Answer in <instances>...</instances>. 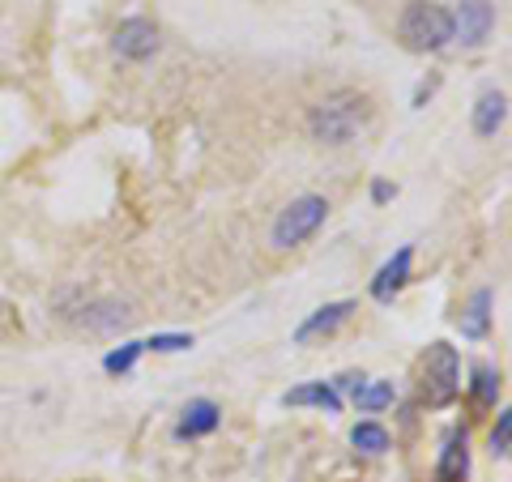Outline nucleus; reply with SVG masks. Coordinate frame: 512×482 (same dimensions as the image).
Masks as SVG:
<instances>
[{"mask_svg": "<svg viewBox=\"0 0 512 482\" xmlns=\"http://www.w3.org/2000/svg\"><path fill=\"white\" fill-rule=\"evenodd\" d=\"M325 218H329V201H325V197H316V192H308V197H295V201L274 218L269 244H274L278 252L299 248L303 239H312L320 227H325Z\"/></svg>", "mask_w": 512, "mask_h": 482, "instance_id": "20e7f679", "label": "nucleus"}, {"mask_svg": "<svg viewBox=\"0 0 512 482\" xmlns=\"http://www.w3.org/2000/svg\"><path fill=\"white\" fill-rule=\"evenodd\" d=\"M111 47L120 60H150L158 52V26L150 18H124L111 35Z\"/></svg>", "mask_w": 512, "mask_h": 482, "instance_id": "39448f33", "label": "nucleus"}, {"mask_svg": "<svg viewBox=\"0 0 512 482\" xmlns=\"http://www.w3.org/2000/svg\"><path fill=\"white\" fill-rule=\"evenodd\" d=\"M491 329V291L483 286V291H474L466 312H461V337H470V342H478V337H487Z\"/></svg>", "mask_w": 512, "mask_h": 482, "instance_id": "ddd939ff", "label": "nucleus"}, {"mask_svg": "<svg viewBox=\"0 0 512 482\" xmlns=\"http://www.w3.org/2000/svg\"><path fill=\"white\" fill-rule=\"evenodd\" d=\"M350 397H355V406L363 410V414H376V410H384V406H393V384L389 380H359L355 389H350Z\"/></svg>", "mask_w": 512, "mask_h": 482, "instance_id": "4468645a", "label": "nucleus"}, {"mask_svg": "<svg viewBox=\"0 0 512 482\" xmlns=\"http://www.w3.org/2000/svg\"><path fill=\"white\" fill-rule=\"evenodd\" d=\"M141 355H146V346H141V342H124V346H116V350H107V355H103V372L107 376H128Z\"/></svg>", "mask_w": 512, "mask_h": 482, "instance_id": "f3484780", "label": "nucleus"}, {"mask_svg": "<svg viewBox=\"0 0 512 482\" xmlns=\"http://www.w3.org/2000/svg\"><path fill=\"white\" fill-rule=\"evenodd\" d=\"M466 478H470V444H466V431H453L440 448L436 482H466Z\"/></svg>", "mask_w": 512, "mask_h": 482, "instance_id": "1a4fd4ad", "label": "nucleus"}, {"mask_svg": "<svg viewBox=\"0 0 512 482\" xmlns=\"http://www.w3.org/2000/svg\"><path fill=\"white\" fill-rule=\"evenodd\" d=\"M474 397L483 406H495V397H500V367H491V363L474 367Z\"/></svg>", "mask_w": 512, "mask_h": 482, "instance_id": "a211bd4d", "label": "nucleus"}, {"mask_svg": "<svg viewBox=\"0 0 512 482\" xmlns=\"http://www.w3.org/2000/svg\"><path fill=\"white\" fill-rule=\"evenodd\" d=\"M350 312H355V303H350V299H342V303H325V308H316V312L295 329V342H312V337H320V333H333L338 325H346Z\"/></svg>", "mask_w": 512, "mask_h": 482, "instance_id": "f8f14e48", "label": "nucleus"}, {"mask_svg": "<svg viewBox=\"0 0 512 482\" xmlns=\"http://www.w3.org/2000/svg\"><path fill=\"white\" fill-rule=\"evenodd\" d=\"M141 346L154 350V355H175V350H192V333H154Z\"/></svg>", "mask_w": 512, "mask_h": 482, "instance_id": "6ab92c4d", "label": "nucleus"}, {"mask_svg": "<svg viewBox=\"0 0 512 482\" xmlns=\"http://www.w3.org/2000/svg\"><path fill=\"white\" fill-rule=\"evenodd\" d=\"M397 35L410 52H440L453 43V13L444 5H431V0H410L402 22H397Z\"/></svg>", "mask_w": 512, "mask_h": 482, "instance_id": "7ed1b4c3", "label": "nucleus"}, {"mask_svg": "<svg viewBox=\"0 0 512 482\" xmlns=\"http://www.w3.org/2000/svg\"><path fill=\"white\" fill-rule=\"evenodd\" d=\"M393 197H397V188H393L389 180H376V184H372V201H376V205H384V201H393Z\"/></svg>", "mask_w": 512, "mask_h": 482, "instance_id": "412c9836", "label": "nucleus"}, {"mask_svg": "<svg viewBox=\"0 0 512 482\" xmlns=\"http://www.w3.org/2000/svg\"><path fill=\"white\" fill-rule=\"evenodd\" d=\"M491 30H495L491 0H461V9L453 13V39H461L466 47H478V43H487Z\"/></svg>", "mask_w": 512, "mask_h": 482, "instance_id": "423d86ee", "label": "nucleus"}, {"mask_svg": "<svg viewBox=\"0 0 512 482\" xmlns=\"http://www.w3.org/2000/svg\"><path fill=\"white\" fill-rule=\"evenodd\" d=\"M82 325L94 329V333H107V329H120L133 320V312L124 308V303H90V308H82Z\"/></svg>", "mask_w": 512, "mask_h": 482, "instance_id": "2eb2a0df", "label": "nucleus"}, {"mask_svg": "<svg viewBox=\"0 0 512 482\" xmlns=\"http://www.w3.org/2000/svg\"><path fill=\"white\" fill-rule=\"evenodd\" d=\"M218 423H222V410L214 406L210 397H197V401H188V406L180 410L175 436H180V440H197V436H210V431H218Z\"/></svg>", "mask_w": 512, "mask_h": 482, "instance_id": "6e6552de", "label": "nucleus"}, {"mask_svg": "<svg viewBox=\"0 0 512 482\" xmlns=\"http://www.w3.org/2000/svg\"><path fill=\"white\" fill-rule=\"evenodd\" d=\"M508 120V94L504 90H483L478 94V103H474V133L478 137H495L504 128Z\"/></svg>", "mask_w": 512, "mask_h": 482, "instance_id": "9d476101", "label": "nucleus"}, {"mask_svg": "<svg viewBox=\"0 0 512 482\" xmlns=\"http://www.w3.org/2000/svg\"><path fill=\"white\" fill-rule=\"evenodd\" d=\"M436 86H440V77H427V82H423L419 90H414V107H423V103L431 99V94H436Z\"/></svg>", "mask_w": 512, "mask_h": 482, "instance_id": "4be33fe9", "label": "nucleus"}, {"mask_svg": "<svg viewBox=\"0 0 512 482\" xmlns=\"http://www.w3.org/2000/svg\"><path fill=\"white\" fill-rule=\"evenodd\" d=\"M410 265H414V248H410V244L397 248L389 261L380 265L376 278H372V299H376V303H393V295L410 282Z\"/></svg>", "mask_w": 512, "mask_h": 482, "instance_id": "0eeeda50", "label": "nucleus"}, {"mask_svg": "<svg viewBox=\"0 0 512 482\" xmlns=\"http://www.w3.org/2000/svg\"><path fill=\"white\" fill-rule=\"evenodd\" d=\"M508 440H512V414L504 410L500 419H495V431H491V457L495 461H508V448H512Z\"/></svg>", "mask_w": 512, "mask_h": 482, "instance_id": "aec40b11", "label": "nucleus"}, {"mask_svg": "<svg viewBox=\"0 0 512 482\" xmlns=\"http://www.w3.org/2000/svg\"><path fill=\"white\" fill-rule=\"evenodd\" d=\"M282 406H320L325 414H338L342 410V393L333 389L329 380H312V384H299V389H286Z\"/></svg>", "mask_w": 512, "mask_h": 482, "instance_id": "9b49d317", "label": "nucleus"}, {"mask_svg": "<svg viewBox=\"0 0 512 482\" xmlns=\"http://www.w3.org/2000/svg\"><path fill=\"white\" fill-rule=\"evenodd\" d=\"M350 444H355L359 453H372V457H380L384 448H389V431H384L380 423L367 419V423H355V427H350Z\"/></svg>", "mask_w": 512, "mask_h": 482, "instance_id": "dca6fc26", "label": "nucleus"}, {"mask_svg": "<svg viewBox=\"0 0 512 482\" xmlns=\"http://www.w3.org/2000/svg\"><path fill=\"white\" fill-rule=\"evenodd\" d=\"M419 393L431 410H444L453 406L457 393H461V355L457 346L448 342H431L427 355L419 363Z\"/></svg>", "mask_w": 512, "mask_h": 482, "instance_id": "f03ea898", "label": "nucleus"}, {"mask_svg": "<svg viewBox=\"0 0 512 482\" xmlns=\"http://www.w3.org/2000/svg\"><path fill=\"white\" fill-rule=\"evenodd\" d=\"M367 120H372V103H367V94L359 90H338L329 94V99H320L308 116V133L320 141V146H346V141H355Z\"/></svg>", "mask_w": 512, "mask_h": 482, "instance_id": "f257e3e1", "label": "nucleus"}]
</instances>
